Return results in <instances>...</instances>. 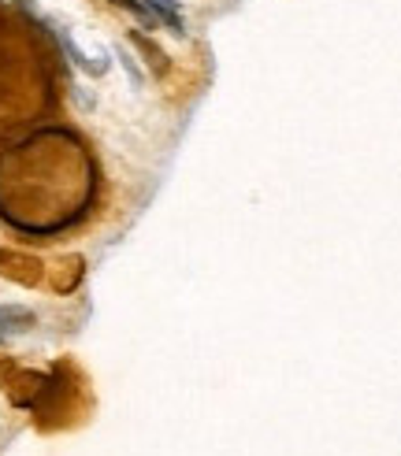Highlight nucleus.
I'll use <instances>...</instances> for the list:
<instances>
[{
	"label": "nucleus",
	"instance_id": "obj_1",
	"mask_svg": "<svg viewBox=\"0 0 401 456\" xmlns=\"http://www.w3.org/2000/svg\"><path fill=\"white\" fill-rule=\"evenodd\" d=\"M37 327V312L27 305H0V341H15Z\"/></svg>",
	"mask_w": 401,
	"mask_h": 456
},
{
	"label": "nucleus",
	"instance_id": "obj_2",
	"mask_svg": "<svg viewBox=\"0 0 401 456\" xmlns=\"http://www.w3.org/2000/svg\"><path fill=\"white\" fill-rule=\"evenodd\" d=\"M56 37H60V45H63V53H67V60H71L78 71H86L89 78H101L104 71H108V60L104 56H89V53H82L78 45H75V37L67 34V27H56Z\"/></svg>",
	"mask_w": 401,
	"mask_h": 456
},
{
	"label": "nucleus",
	"instance_id": "obj_3",
	"mask_svg": "<svg viewBox=\"0 0 401 456\" xmlns=\"http://www.w3.org/2000/svg\"><path fill=\"white\" fill-rule=\"evenodd\" d=\"M145 12L152 15L156 27H168L171 34L183 37L186 34V22H183V8H178V0H142Z\"/></svg>",
	"mask_w": 401,
	"mask_h": 456
},
{
	"label": "nucleus",
	"instance_id": "obj_4",
	"mask_svg": "<svg viewBox=\"0 0 401 456\" xmlns=\"http://www.w3.org/2000/svg\"><path fill=\"white\" fill-rule=\"evenodd\" d=\"M116 60L123 63V71H127V78H130V86L134 89H142V82H145V75H142V67H138V60H134L123 45H116Z\"/></svg>",
	"mask_w": 401,
	"mask_h": 456
},
{
	"label": "nucleus",
	"instance_id": "obj_5",
	"mask_svg": "<svg viewBox=\"0 0 401 456\" xmlns=\"http://www.w3.org/2000/svg\"><path fill=\"white\" fill-rule=\"evenodd\" d=\"M134 45H138V49H145V56H149V63L156 67V71H164V67H168V63H164V53H160V49H156V45H152L149 37H142V34H134Z\"/></svg>",
	"mask_w": 401,
	"mask_h": 456
}]
</instances>
